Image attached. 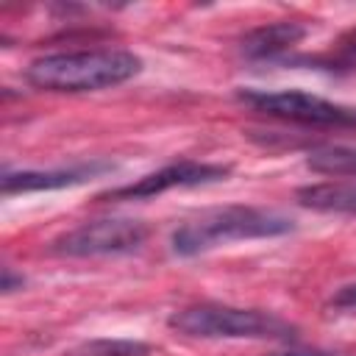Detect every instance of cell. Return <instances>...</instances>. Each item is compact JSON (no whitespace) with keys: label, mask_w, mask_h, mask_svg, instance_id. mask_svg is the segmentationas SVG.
<instances>
[{"label":"cell","mask_w":356,"mask_h":356,"mask_svg":"<svg viewBox=\"0 0 356 356\" xmlns=\"http://www.w3.org/2000/svg\"><path fill=\"white\" fill-rule=\"evenodd\" d=\"M142 72V58L131 50L120 47H97V50H75V53H53L31 61L25 78L36 89L47 92H97L108 86H120Z\"/></svg>","instance_id":"1"},{"label":"cell","mask_w":356,"mask_h":356,"mask_svg":"<svg viewBox=\"0 0 356 356\" xmlns=\"http://www.w3.org/2000/svg\"><path fill=\"white\" fill-rule=\"evenodd\" d=\"M295 222L278 211L270 209H253V206H222L203 211L200 217L184 222L172 231V250L178 256H197L203 250H211L222 242L234 239H264V236H281L289 234Z\"/></svg>","instance_id":"2"},{"label":"cell","mask_w":356,"mask_h":356,"mask_svg":"<svg viewBox=\"0 0 356 356\" xmlns=\"http://www.w3.org/2000/svg\"><path fill=\"white\" fill-rule=\"evenodd\" d=\"M170 328L200 339H289L292 325L261 309L197 303L170 314Z\"/></svg>","instance_id":"3"},{"label":"cell","mask_w":356,"mask_h":356,"mask_svg":"<svg viewBox=\"0 0 356 356\" xmlns=\"http://www.w3.org/2000/svg\"><path fill=\"white\" fill-rule=\"evenodd\" d=\"M236 100L264 111L278 120H292L303 125H325V128H356V106H342L323 100L309 92H264V89H239Z\"/></svg>","instance_id":"4"},{"label":"cell","mask_w":356,"mask_h":356,"mask_svg":"<svg viewBox=\"0 0 356 356\" xmlns=\"http://www.w3.org/2000/svg\"><path fill=\"white\" fill-rule=\"evenodd\" d=\"M147 239V225L139 220H95L83 222L61 236H56L47 245V253L53 256H70V259H86V256H120L142 248Z\"/></svg>","instance_id":"5"},{"label":"cell","mask_w":356,"mask_h":356,"mask_svg":"<svg viewBox=\"0 0 356 356\" xmlns=\"http://www.w3.org/2000/svg\"><path fill=\"white\" fill-rule=\"evenodd\" d=\"M231 172V167L225 164H206V161H175L167 164L145 178H139L136 184L128 186H117L100 195V200H142V197H153L161 195L167 189H181V186H203V184H214V181H225V175Z\"/></svg>","instance_id":"6"},{"label":"cell","mask_w":356,"mask_h":356,"mask_svg":"<svg viewBox=\"0 0 356 356\" xmlns=\"http://www.w3.org/2000/svg\"><path fill=\"white\" fill-rule=\"evenodd\" d=\"M111 170L106 161L95 164H81V167H61V170H19V172H3V195L14 192H39V189H64V186H78L86 178Z\"/></svg>","instance_id":"7"},{"label":"cell","mask_w":356,"mask_h":356,"mask_svg":"<svg viewBox=\"0 0 356 356\" xmlns=\"http://www.w3.org/2000/svg\"><path fill=\"white\" fill-rule=\"evenodd\" d=\"M303 36H306V28L300 22H289V19L267 22L242 36V53L248 58H275L292 50Z\"/></svg>","instance_id":"8"},{"label":"cell","mask_w":356,"mask_h":356,"mask_svg":"<svg viewBox=\"0 0 356 356\" xmlns=\"http://www.w3.org/2000/svg\"><path fill=\"white\" fill-rule=\"evenodd\" d=\"M298 203L314 211H345L356 214V181H325L300 186L295 192Z\"/></svg>","instance_id":"9"},{"label":"cell","mask_w":356,"mask_h":356,"mask_svg":"<svg viewBox=\"0 0 356 356\" xmlns=\"http://www.w3.org/2000/svg\"><path fill=\"white\" fill-rule=\"evenodd\" d=\"M306 167L323 175H356V150L353 147H323L309 153Z\"/></svg>","instance_id":"10"},{"label":"cell","mask_w":356,"mask_h":356,"mask_svg":"<svg viewBox=\"0 0 356 356\" xmlns=\"http://www.w3.org/2000/svg\"><path fill=\"white\" fill-rule=\"evenodd\" d=\"M150 345L139 339H89L67 350L64 356H147Z\"/></svg>","instance_id":"11"},{"label":"cell","mask_w":356,"mask_h":356,"mask_svg":"<svg viewBox=\"0 0 356 356\" xmlns=\"http://www.w3.org/2000/svg\"><path fill=\"white\" fill-rule=\"evenodd\" d=\"M328 70H345V72H356V31L350 33L348 42H342L339 53L328 61Z\"/></svg>","instance_id":"12"},{"label":"cell","mask_w":356,"mask_h":356,"mask_svg":"<svg viewBox=\"0 0 356 356\" xmlns=\"http://www.w3.org/2000/svg\"><path fill=\"white\" fill-rule=\"evenodd\" d=\"M331 303L337 309H356V284H348V286L337 289L334 298H331Z\"/></svg>","instance_id":"13"},{"label":"cell","mask_w":356,"mask_h":356,"mask_svg":"<svg viewBox=\"0 0 356 356\" xmlns=\"http://www.w3.org/2000/svg\"><path fill=\"white\" fill-rule=\"evenodd\" d=\"M22 284H25V278L22 275H14V270L11 267H3V284H0V289L8 295V292H14V289H22Z\"/></svg>","instance_id":"14"},{"label":"cell","mask_w":356,"mask_h":356,"mask_svg":"<svg viewBox=\"0 0 356 356\" xmlns=\"http://www.w3.org/2000/svg\"><path fill=\"white\" fill-rule=\"evenodd\" d=\"M275 356H345V353H334V350H320V348H289L284 353Z\"/></svg>","instance_id":"15"}]
</instances>
